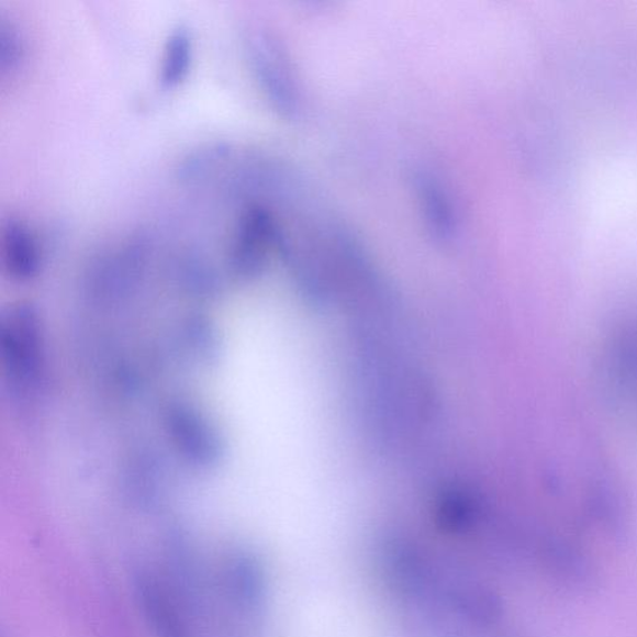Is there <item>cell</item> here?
<instances>
[{
    "label": "cell",
    "instance_id": "obj_1",
    "mask_svg": "<svg viewBox=\"0 0 637 637\" xmlns=\"http://www.w3.org/2000/svg\"><path fill=\"white\" fill-rule=\"evenodd\" d=\"M243 42L252 72L271 107L284 116H292L297 92L282 48L273 36L256 27L247 31Z\"/></svg>",
    "mask_w": 637,
    "mask_h": 637
},
{
    "label": "cell",
    "instance_id": "obj_2",
    "mask_svg": "<svg viewBox=\"0 0 637 637\" xmlns=\"http://www.w3.org/2000/svg\"><path fill=\"white\" fill-rule=\"evenodd\" d=\"M193 36L189 27L177 25L168 33L164 45L159 83L164 89H175L189 77L193 62Z\"/></svg>",
    "mask_w": 637,
    "mask_h": 637
},
{
    "label": "cell",
    "instance_id": "obj_3",
    "mask_svg": "<svg viewBox=\"0 0 637 637\" xmlns=\"http://www.w3.org/2000/svg\"><path fill=\"white\" fill-rule=\"evenodd\" d=\"M3 247L8 267L13 275L30 278L36 273L40 255L33 233L23 221L11 219L5 222Z\"/></svg>",
    "mask_w": 637,
    "mask_h": 637
},
{
    "label": "cell",
    "instance_id": "obj_4",
    "mask_svg": "<svg viewBox=\"0 0 637 637\" xmlns=\"http://www.w3.org/2000/svg\"><path fill=\"white\" fill-rule=\"evenodd\" d=\"M233 149L227 143H211L187 154L178 166L177 175L182 182H197L217 171L231 158Z\"/></svg>",
    "mask_w": 637,
    "mask_h": 637
},
{
    "label": "cell",
    "instance_id": "obj_5",
    "mask_svg": "<svg viewBox=\"0 0 637 637\" xmlns=\"http://www.w3.org/2000/svg\"><path fill=\"white\" fill-rule=\"evenodd\" d=\"M434 180L435 178L431 176H421L418 190L423 192L426 209L429 212V221L433 222L436 234H442L445 237L452 232V215L448 208V201L442 191V186Z\"/></svg>",
    "mask_w": 637,
    "mask_h": 637
},
{
    "label": "cell",
    "instance_id": "obj_6",
    "mask_svg": "<svg viewBox=\"0 0 637 637\" xmlns=\"http://www.w3.org/2000/svg\"><path fill=\"white\" fill-rule=\"evenodd\" d=\"M24 59V45L21 34L13 23L0 19V70L13 72Z\"/></svg>",
    "mask_w": 637,
    "mask_h": 637
}]
</instances>
